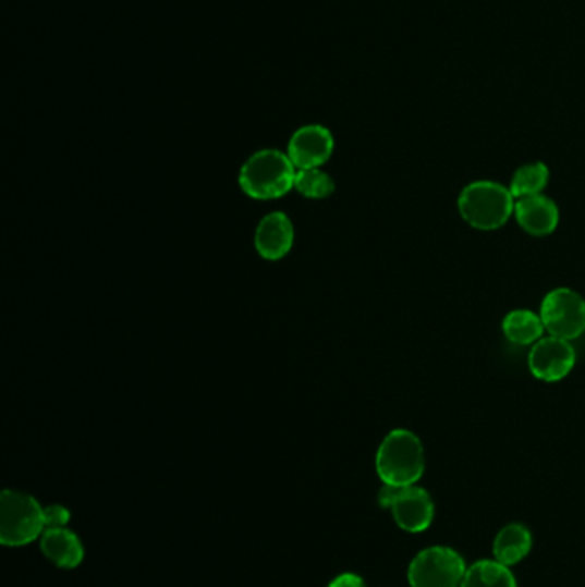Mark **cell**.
I'll return each instance as SVG.
<instances>
[{"label":"cell","instance_id":"obj_7","mask_svg":"<svg viewBox=\"0 0 585 587\" xmlns=\"http://www.w3.org/2000/svg\"><path fill=\"white\" fill-rule=\"evenodd\" d=\"M575 360L577 356L569 341L553 335L543 337L531 348L529 369L537 380L554 383L569 377Z\"/></svg>","mask_w":585,"mask_h":587},{"label":"cell","instance_id":"obj_17","mask_svg":"<svg viewBox=\"0 0 585 587\" xmlns=\"http://www.w3.org/2000/svg\"><path fill=\"white\" fill-rule=\"evenodd\" d=\"M294 187L306 198L325 199L333 195L336 183L319 169H303L295 174Z\"/></svg>","mask_w":585,"mask_h":587},{"label":"cell","instance_id":"obj_14","mask_svg":"<svg viewBox=\"0 0 585 587\" xmlns=\"http://www.w3.org/2000/svg\"><path fill=\"white\" fill-rule=\"evenodd\" d=\"M503 333L512 344L531 345L541 341L545 333L541 316L529 309H515L504 316Z\"/></svg>","mask_w":585,"mask_h":587},{"label":"cell","instance_id":"obj_3","mask_svg":"<svg viewBox=\"0 0 585 587\" xmlns=\"http://www.w3.org/2000/svg\"><path fill=\"white\" fill-rule=\"evenodd\" d=\"M295 167L289 155L279 150H261L244 163L239 184L249 198L275 199L294 187Z\"/></svg>","mask_w":585,"mask_h":587},{"label":"cell","instance_id":"obj_18","mask_svg":"<svg viewBox=\"0 0 585 587\" xmlns=\"http://www.w3.org/2000/svg\"><path fill=\"white\" fill-rule=\"evenodd\" d=\"M45 527L57 529V527H68L71 521V512L64 505L44 506Z\"/></svg>","mask_w":585,"mask_h":587},{"label":"cell","instance_id":"obj_4","mask_svg":"<svg viewBox=\"0 0 585 587\" xmlns=\"http://www.w3.org/2000/svg\"><path fill=\"white\" fill-rule=\"evenodd\" d=\"M44 506L23 491L4 490L0 494V543L17 548L37 541L44 535Z\"/></svg>","mask_w":585,"mask_h":587},{"label":"cell","instance_id":"obj_15","mask_svg":"<svg viewBox=\"0 0 585 587\" xmlns=\"http://www.w3.org/2000/svg\"><path fill=\"white\" fill-rule=\"evenodd\" d=\"M461 587H517V580L498 560H479L467 568Z\"/></svg>","mask_w":585,"mask_h":587},{"label":"cell","instance_id":"obj_9","mask_svg":"<svg viewBox=\"0 0 585 587\" xmlns=\"http://www.w3.org/2000/svg\"><path fill=\"white\" fill-rule=\"evenodd\" d=\"M390 509L397 526L407 533H423L431 526L435 517V503L428 491L414 485L399 488Z\"/></svg>","mask_w":585,"mask_h":587},{"label":"cell","instance_id":"obj_1","mask_svg":"<svg viewBox=\"0 0 585 587\" xmlns=\"http://www.w3.org/2000/svg\"><path fill=\"white\" fill-rule=\"evenodd\" d=\"M424 449L419 437L409 430H393L376 454V473L385 485L412 487L423 478Z\"/></svg>","mask_w":585,"mask_h":587},{"label":"cell","instance_id":"obj_13","mask_svg":"<svg viewBox=\"0 0 585 587\" xmlns=\"http://www.w3.org/2000/svg\"><path fill=\"white\" fill-rule=\"evenodd\" d=\"M531 548H533L531 530L522 524H509L498 533L492 551L498 562L510 567L529 555Z\"/></svg>","mask_w":585,"mask_h":587},{"label":"cell","instance_id":"obj_16","mask_svg":"<svg viewBox=\"0 0 585 587\" xmlns=\"http://www.w3.org/2000/svg\"><path fill=\"white\" fill-rule=\"evenodd\" d=\"M548 183V166L543 162H534L519 167L510 181L509 189L513 198L519 199L524 198V196L541 195Z\"/></svg>","mask_w":585,"mask_h":587},{"label":"cell","instance_id":"obj_12","mask_svg":"<svg viewBox=\"0 0 585 587\" xmlns=\"http://www.w3.org/2000/svg\"><path fill=\"white\" fill-rule=\"evenodd\" d=\"M40 550L53 565L61 568L80 567L85 560V545L68 527L45 529L40 538Z\"/></svg>","mask_w":585,"mask_h":587},{"label":"cell","instance_id":"obj_8","mask_svg":"<svg viewBox=\"0 0 585 587\" xmlns=\"http://www.w3.org/2000/svg\"><path fill=\"white\" fill-rule=\"evenodd\" d=\"M336 142L327 127L318 124L301 127L289 142V158L295 169H318L330 160Z\"/></svg>","mask_w":585,"mask_h":587},{"label":"cell","instance_id":"obj_19","mask_svg":"<svg viewBox=\"0 0 585 587\" xmlns=\"http://www.w3.org/2000/svg\"><path fill=\"white\" fill-rule=\"evenodd\" d=\"M328 587H366V584H364L359 575L343 572V574L337 575L336 579L328 584Z\"/></svg>","mask_w":585,"mask_h":587},{"label":"cell","instance_id":"obj_2","mask_svg":"<svg viewBox=\"0 0 585 587\" xmlns=\"http://www.w3.org/2000/svg\"><path fill=\"white\" fill-rule=\"evenodd\" d=\"M462 219L477 231H497L515 211V198L509 187L495 181H474L459 196Z\"/></svg>","mask_w":585,"mask_h":587},{"label":"cell","instance_id":"obj_6","mask_svg":"<svg viewBox=\"0 0 585 587\" xmlns=\"http://www.w3.org/2000/svg\"><path fill=\"white\" fill-rule=\"evenodd\" d=\"M543 325L549 335L563 341H575L585 332V299L572 289L549 291L541 303Z\"/></svg>","mask_w":585,"mask_h":587},{"label":"cell","instance_id":"obj_10","mask_svg":"<svg viewBox=\"0 0 585 587\" xmlns=\"http://www.w3.org/2000/svg\"><path fill=\"white\" fill-rule=\"evenodd\" d=\"M515 220L522 231L534 237H546L557 231L560 223V208L553 199L545 195L524 196L515 199Z\"/></svg>","mask_w":585,"mask_h":587},{"label":"cell","instance_id":"obj_5","mask_svg":"<svg viewBox=\"0 0 585 587\" xmlns=\"http://www.w3.org/2000/svg\"><path fill=\"white\" fill-rule=\"evenodd\" d=\"M465 572L464 559L452 548H426L411 562L409 584L412 587H461Z\"/></svg>","mask_w":585,"mask_h":587},{"label":"cell","instance_id":"obj_11","mask_svg":"<svg viewBox=\"0 0 585 587\" xmlns=\"http://www.w3.org/2000/svg\"><path fill=\"white\" fill-rule=\"evenodd\" d=\"M255 244L259 255L271 261L289 255L294 246V225L291 219L282 211L265 217L256 229Z\"/></svg>","mask_w":585,"mask_h":587}]
</instances>
